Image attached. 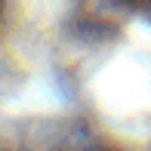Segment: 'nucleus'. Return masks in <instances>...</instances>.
<instances>
[{
  "mask_svg": "<svg viewBox=\"0 0 151 151\" xmlns=\"http://www.w3.org/2000/svg\"><path fill=\"white\" fill-rule=\"evenodd\" d=\"M129 3H133V6H139L142 12H148V16H151V0H129Z\"/></svg>",
  "mask_w": 151,
  "mask_h": 151,
  "instance_id": "obj_1",
  "label": "nucleus"
}]
</instances>
